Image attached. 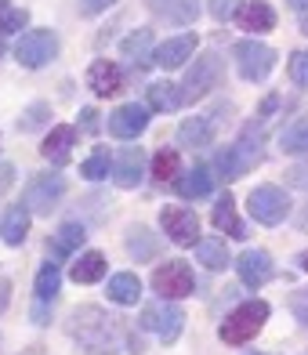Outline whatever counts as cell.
Wrapping results in <instances>:
<instances>
[{
    "label": "cell",
    "instance_id": "obj_1",
    "mask_svg": "<svg viewBox=\"0 0 308 355\" xmlns=\"http://www.w3.org/2000/svg\"><path fill=\"white\" fill-rule=\"evenodd\" d=\"M69 337L80 345L84 355H117L123 345H131L123 319L94 309V304H84V309L69 315Z\"/></svg>",
    "mask_w": 308,
    "mask_h": 355
},
{
    "label": "cell",
    "instance_id": "obj_2",
    "mask_svg": "<svg viewBox=\"0 0 308 355\" xmlns=\"http://www.w3.org/2000/svg\"><path fill=\"white\" fill-rule=\"evenodd\" d=\"M265 319H268V304L265 301H243L239 309L229 312V319L221 322L218 334H221L225 345H247V341H254V337L262 334Z\"/></svg>",
    "mask_w": 308,
    "mask_h": 355
},
{
    "label": "cell",
    "instance_id": "obj_3",
    "mask_svg": "<svg viewBox=\"0 0 308 355\" xmlns=\"http://www.w3.org/2000/svg\"><path fill=\"white\" fill-rule=\"evenodd\" d=\"M138 327L156 334L164 345H171V341H178V334H182V327H185V312H182V304H174L171 297H160V301L142 309Z\"/></svg>",
    "mask_w": 308,
    "mask_h": 355
},
{
    "label": "cell",
    "instance_id": "obj_4",
    "mask_svg": "<svg viewBox=\"0 0 308 355\" xmlns=\"http://www.w3.org/2000/svg\"><path fill=\"white\" fill-rule=\"evenodd\" d=\"M232 58H236V73L247 80V84H262V80L275 69V58L280 55L262 40H239L232 47Z\"/></svg>",
    "mask_w": 308,
    "mask_h": 355
},
{
    "label": "cell",
    "instance_id": "obj_5",
    "mask_svg": "<svg viewBox=\"0 0 308 355\" xmlns=\"http://www.w3.org/2000/svg\"><path fill=\"white\" fill-rule=\"evenodd\" d=\"M58 55V33L55 29H29V33L15 44V58L26 69H44L47 62H55Z\"/></svg>",
    "mask_w": 308,
    "mask_h": 355
},
{
    "label": "cell",
    "instance_id": "obj_6",
    "mask_svg": "<svg viewBox=\"0 0 308 355\" xmlns=\"http://www.w3.org/2000/svg\"><path fill=\"white\" fill-rule=\"evenodd\" d=\"M247 211L257 225H280L290 214V196L280 185H257L247 200Z\"/></svg>",
    "mask_w": 308,
    "mask_h": 355
},
{
    "label": "cell",
    "instance_id": "obj_7",
    "mask_svg": "<svg viewBox=\"0 0 308 355\" xmlns=\"http://www.w3.org/2000/svg\"><path fill=\"white\" fill-rule=\"evenodd\" d=\"M218 76H221V58L214 51L200 55L192 66L185 69V80H182V98L192 102V98H203L218 87Z\"/></svg>",
    "mask_w": 308,
    "mask_h": 355
},
{
    "label": "cell",
    "instance_id": "obj_8",
    "mask_svg": "<svg viewBox=\"0 0 308 355\" xmlns=\"http://www.w3.org/2000/svg\"><path fill=\"white\" fill-rule=\"evenodd\" d=\"M66 196V178L62 174H33V182L26 185V207L33 214H51L58 200Z\"/></svg>",
    "mask_w": 308,
    "mask_h": 355
},
{
    "label": "cell",
    "instance_id": "obj_9",
    "mask_svg": "<svg viewBox=\"0 0 308 355\" xmlns=\"http://www.w3.org/2000/svg\"><path fill=\"white\" fill-rule=\"evenodd\" d=\"M160 225L171 243L178 247H196L200 243V218L189 211V207H164L160 211Z\"/></svg>",
    "mask_w": 308,
    "mask_h": 355
},
{
    "label": "cell",
    "instance_id": "obj_10",
    "mask_svg": "<svg viewBox=\"0 0 308 355\" xmlns=\"http://www.w3.org/2000/svg\"><path fill=\"white\" fill-rule=\"evenodd\" d=\"M153 286H156V294L178 301V297H189L192 294L196 279H192V268L185 261H167V265H160L153 272Z\"/></svg>",
    "mask_w": 308,
    "mask_h": 355
},
{
    "label": "cell",
    "instance_id": "obj_11",
    "mask_svg": "<svg viewBox=\"0 0 308 355\" xmlns=\"http://www.w3.org/2000/svg\"><path fill=\"white\" fill-rule=\"evenodd\" d=\"M145 127H149V105H138V102H127L120 109L109 112V135L120 138V141H131L138 138Z\"/></svg>",
    "mask_w": 308,
    "mask_h": 355
},
{
    "label": "cell",
    "instance_id": "obj_12",
    "mask_svg": "<svg viewBox=\"0 0 308 355\" xmlns=\"http://www.w3.org/2000/svg\"><path fill=\"white\" fill-rule=\"evenodd\" d=\"M196 33H178V37H167L164 44L156 47V58L153 66L160 69H182L185 62H192V55H196Z\"/></svg>",
    "mask_w": 308,
    "mask_h": 355
},
{
    "label": "cell",
    "instance_id": "obj_13",
    "mask_svg": "<svg viewBox=\"0 0 308 355\" xmlns=\"http://www.w3.org/2000/svg\"><path fill=\"white\" fill-rule=\"evenodd\" d=\"M236 272H239L243 286H250V290L265 286V283L275 276V268H272V257H268L265 250H243V254L236 257Z\"/></svg>",
    "mask_w": 308,
    "mask_h": 355
},
{
    "label": "cell",
    "instance_id": "obj_14",
    "mask_svg": "<svg viewBox=\"0 0 308 355\" xmlns=\"http://www.w3.org/2000/svg\"><path fill=\"white\" fill-rule=\"evenodd\" d=\"M87 87L99 94V98L120 94V87H123V73H120V66H117V62H109V58L91 62V66H87Z\"/></svg>",
    "mask_w": 308,
    "mask_h": 355
},
{
    "label": "cell",
    "instance_id": "obj_15",
    "mask_svg": "<svg viewBox=\"0 0 308 355\" xmlns=\"http://www.w3.org/2000/svg\"><path fill=\"white\" fill-rule=\"evenodd\" d=\"M73 145H76V127H69V123H58V127H51V135L44 138L40 153H44V159H51L55 167H62V164H69Z\"/></svg>",
    "mask_w": 308,
    "mask_h": 355
},
{
    "label": "cell",
    "instance_id": "obj_16",
    "mask_svg": "<svg viewBox=\"0 0 308 355\" xmlns=\"http://www.w3.org/2000/svg\"><path fill=\"white\" fill-rule=\"evenodd\" d=\"M236 22L247 29V33H268L275 26V11H272L268 0H247V4H239Z\"/></svg>",
    "mask_w": 308,
    "mask_h": 355
},
{
    "label": "cell",
    "instance_id": "obj_17",
    "mask_svg": "<svg viewBox=\"0 0 308 355\" xmlns=\"http://www.w3.org/2000/svg\"><path fill=\"white\" fill-rule=\"evenodd\" d=\"M142 171H145L142 149H120L117 159H112V182L120 189H135L142 182Z\"/></svg>",
    "mask_w": 308,
    "mask_h": 355
},
{
    "label": "cell",
    "instance_id": "obj_18",
    "mask_svg": "<svg viewBox=\"0 0 308 355\" xmlns=\"http://www.w3.org/2000/svg\"><path fill=\"white\" fill-rule=\"evenodd\" d=\"M174 189H178L182 200H203V196H210V189H214V174H210V167L196 164L192 171H185L182 178H178Z\"/></svg>",
    "mask_w": 308,
    "mask_h": 355
},
{
    "label": "cell",
    "instance_id": "obj_19",
    "mask_svg": "<svg viewBox=\"0 0 308 355\" xmlns=\"http://www.w3.org/2000/svg\"><path fill=\"white\" fill-rule=\"evenodd\" d=\"M120 55L127 62H135V66H153V58H156V47H153V29H135L131 37H127L120 44Z\"/></svg>",
    "mask_w": 308,
    "mask_h": 355
},
{
    "label": "cell",
    "instance_id": "obj_20",
    "mask_svg": "<svg viewBox=\"0 0 308 355\" xmlns=\"http://www.w3.org/2000/svg\"><path fill=\"white\" fill-rule=\"evenodd\" d=\"M29 207H11V211L4 214V221H0V239H4L8 247H22L26 236H29Z\"/></svg>",
    "mask_w": 308,
    "mask_h": 355
},
{
    "label": "cell",
    "instance_id": "obj_21",
    "mask_svg": "<svg viewBox=\"0 0 308 355\" xmlns=\"http://www.w3.org/2000/svg\"><path fill=\"white\" fill-rule=\"evenodd\" d=\"M210 221H214L218 232H229L232 239H247V225L236 218V200L229 196V192H225V196L214 203V214H210Z\"/></svg>",
    "mask_w": 308,
    "mask_h": 355
},
{
    "label": "cell",
    "instance_id": "obj_22",
    "mask_svg": "<svg viewBox=\"0 0 308 355\" xmlns=\"http://www.w3.org/2000/svg\"><path fill=\"white\" fill-rule=\"evenodd\" d=\"M196 257H200V265L210 268V272H221V268H229V247H225V239L218 236H203L200 243H196Z\"/></svg>",
    "mask_w": 308,
    "mask_h": 355
},
{
    "label": "cell",
    "instance_id": "obj_23",
    "mask_svg": "<svg viewBox=\"0 0 308 355\" xmlns=\"http://www.w3.org/2000/svg\"><path fill=\"white\" fill-rule=\"evenodd\" d=\"M178 141L189 145V149H203V145L214 141V123H210L207 116H192V120H185L182 127H178Z\"/></svg>",
    "mask_w": 308,
    "mask_h": 355
},
{
    "label": "cell",
    "instance_id": "obj_24",
    "mask_svg": "<svg viewBox=\"0 0 308 355\" xmlns=\"http://www.w3.org/2000/svg\"><path fill=\"white\" fill-rule=\"evenodd\" d=\"M138 297H142V279L135 272H117L109 279V301L112 304H138Z\"/></svg>",
    "mask_w": 308,
    "mask_h": 355
},
{
    "label": "cell",
    "instance_id": "obj_25",
    "mask_svg": "<svg viewBox=\"0 0 308 355\" xmlns=\"http://www.w3.org/2000/svg\"><path fill=\"white\" fill-rule=\"evenodd\" d=\"M149 109H156V112H174L178 105H182L185 98H182V87L178 84H171V80H156V84H149Z\"/></svg>",
    "mask_w": 308,
    "mask_h": 355
},
{
    "label": "cell",
    "instance_id": "obj_26",
    "mask_svg": "<svg viewBox=\"0 0 308 355\" xmlns=\"http://www.w3.org/2000/svg\"><path fill=\"white\" fill-rule=\"evenodd\" d=\"M254 164V159L239 149V145H232V149H221L218 156H214V171L225 178V182H232V178H239V174H247V167Z\"/></svg>",
    "mask_w": 308,
    "mask_h": 355
},
{
    "label": "cell",
    "instance_id": "obj_27",
    "mask_svg": "<svg viewBox=\"0 0 308 355\" xmlns=\"http://www.w3.org/2000/svg\"><path fill=\"white\" fill-rule=\"evenodd\" d=\"M105 254H99V250H84L76 257V265H73V279L76 283H99L102 276H105Z\"/></svg>",
    "mask_w": 308,
    "mask_h": 355
},
{
    "label": "cell",
    "instance_id": "obj_28",
    "mask_svg": "<svg viewBox=\"0 0 308 355\" xmlns=\"http://www.w3.org/2000/svg\"><path fill=\"white\" fill-rule=\"evenodd\" d=\"M280 149L286 156H308V120H294V123L283 127Z\"/></svg>",
    "mask_w": 308,
    "mask_h": 355
},
{
    "label": "cell",
    "instance_id": "obj_29",
    "mask_svg": "<svg viewBox=\"0 0 308 355\" xmlns=\"http://www.w3.org/2000/svg\"><path fill=\"white\" fill-rule=\"evenodd\" d=\"M55 254L58 257H69L73 250H80V243H84V225L80 221H66V225H58V232H55Z\"/></svg>",
    "mask_w": 308,
    "mask_h": 355
},
{
    "label": "cell",
    "instance_id": "obj_30",
    "mask_svg": "<svg viewBox=\"0 0 308 355\" xmlns=\"http://www.w3.org/2000/svg\"><path fill=\"white\" fill-rule=\"evenodd\" d=\"M58 286H62V272H58V265H51V261H47V265H44L40 272H37V283H33L37 304H47V301H55Z\"/></svg>",
    "mask_w": 308,
    "mask_h": 355
},
{
    "label": "cell",
    "instance_id": "obj_31",
    "mask_svg": "<svg viewBox=\"0 0 308 355\" xmlns=\"http://www.w3.org/2000/svg\"><path fill=\"white\" fill-rule=\"evenodd\" d=\"M153 178H156V182H178V178H182V159H178V149H156V156H153Z\"/></svg>",
    "mask_w": 308,
    "mask_h": 355
},
{
    "label": "cell",
    "instance_id": "obj_32",
    "mask_svg": "<svg viewBox=\"0 0 308 355\" xmlns=\"http://www.w3.org/2000/svg\"><path fill=\"white\" fill-rule=\"evenodd\" d=\"M29 22V11L11 4V0H0V37H11V33H22Z\"/></svg>",
    "mask_w": 308,
    "mask_h": 355
},
{
    "label": "cell",
    "instance_id": "obj_33",
    "mask_svg": "<svg viewBox=\"0 0 308 355\" xmlns=\"http://www.w3.org/2000/svg\"><path fill=\"white\" fill-rule=\"evenodd\" d=\"M127 254L138 257V261H149V257L156 254V236L145 229V225L131 229V232H127Z\"/></svg>",
    "mask_w": 308,
    "mask_h": 355
},
{
    "label": "cell",
    "instance_id": "obj_34",
    "mask_svg": "<svg viewBox=\"0 0 308 355\" xmlns=\"http://www.w3.org/2000/svg\"><path fill=\"white\" fill-rule=\"evenodd\" d=\"M200 15V0H171L167 4V11L160 15V19H167V22H174V26H185V22H192Z\"/></svg>",
    "mask_w": 308,
    "mask_h": 355
},
{
    "label": "cell",
    "instance_id": "obj_35",
    "mask_svg": "<svg viewBox=\"0 0 308 355\" xmlns=\"http://www.w3.org/2000/svg\"><path fill=\"white\" fill-rule=\"evenodd\" d=\"M109 149H94L84 164H80V174L84 178H91V182H102V178H109Z\"/></svg>",
    "mask_w": 308,
    "mask_h": 355
},
{
    "label": "cell",
    "instance_id": "obj_36",
    "mask_svg": "<svg viewBox=\"0 0 308 355\" xmlns=\"http://www.w3.org/2000/svg\"><path fill=\"white\" fill-rule=\"evenodd\" d=\"M286 69H290V80H294L298 87H308V47H301V51L290 55Z\"/></svg>",
    "mask_w": 308,
    "mask_h": 355
},
{
    "label": "cell",
    "instance_id": "obj_37",
    "mask_svg": "<svg viewBox=\"0 0 308 355\" xmlns=\"http://www.w3.org/2000/svg\"><path fill=\"white\" fill-rule=\"evenodd\" d=\"M44 116H51V105H44V102H37V105H29V109L22 112V120H19V127H22V131H37V127L44 123Z\"/></svg>",
    "mask_w": 308,
    "mask_h": 355
},
{
    "label": "cell",
    "instance_id": "obj_38",
    "mask_svg": "<svg viewBox=\"0 0 308 355\" xmlns=\"http://www.w3.org/2000/svg\"><path fill=\"white\" fill-rule=\"evenodd\" d=\"M207 11H210V19H218V22H229V19H236V11H239V0H207Z\"/></svg>",
    "mask_w": 308,
    "mask_h": 355
},
{
    "label": "cell",
    "instance_id": "obj_39",
    "mask_svg": "<svg viewBox=\"0 0 308 355\" xmlns=\"http://www.w3.org/2000/svg\"><path fill=\"white\" fill-rule=\"evenodd\" d=\"M290 309H294L298 322H305V327H308V290H298V294L290 297Z\"/></svg>",
    "mask_w": 308,
    "mask_h": 355
},
{
    "label": "cell",
    "instance_id": "obj_40",
    "mask_svg": "<svg viewBox=\"0 0 308 355\" xmlns=\"http://www.w3.org/2000/svg\"><path fill=\"white\" fill-rule=\"evenodd\" d=\"M117 0H80V15H87V19H94V15H102L109 11Z\"/></svg>",
    "mask_w": 308,
    "mask_h": 355
},
{
    "label": "cell",
    "instance_id": "obj_41",
    "mask_svg": "<svg viewBox=\"0 0 308 355\" xmlns=\"http://www.w3.org/2000/svg\"><path fill=\"white\" fill-rule=\"evenodd\" d=\"M286 182L294 185V189H308V167H294L286 174Z\"/></svg>",
    "mask_w": 308,
    "mask_h": 355
},
{
    "label": "cell",
    "instance_id": "obj_42",
    "mask_svg": "<svg viewBox=\"0 0 308 355\" xmlns=\"http://www.w3.org/2000/svg\"><path fill=\"white\" fill-rule=\"evenodd\" d=\"M80 120H84V131H94V127H99V112L84 109V112H80Z\"/></svg>",
    "mask_w": 308,
    "mask_h": 355
},
{
    "label": "cell",
    "instance_id": "obj_43",
    "mask_svg": "<svg viewBox=\"0 0 308 355\" xmlns=\"http://www.w3.org/2000/svg\"><path fill=\"white\" fill-rule=\"evenodd\" d=\"M286 4H290L294 15H308V0H286Z\"/></svg>",
    "mask_w": 308,
    "mask_h": 355
},
{
    "label": "cell",
    "instance_id": "obj_44",
    "mask_svg": "<svg viewBox=\"0 0 308 355\" xmlns=\"http://www.w3.org/2000/svg\"><path fill=\"white\" fill-rule=\"evenodd\" d=\"M298 265H301V268H305V272H308V250H305V254H301V257H298Z\"/></svg>",
    "mask_w": 308,
    "mask_h": 355
},
{
    "label": "cell",
    "instance_id": "obj_45",
    "mask_svg": "<svg viewBox=\"0 0 308 355\" xmlns=\"http://www.w3.org/2000/svg\"><path fill=\"white\" fill-rule=\"evenodd\" d=\"M305 33H308V19H305Z\"/></svg>",
    "mask_w": 308,
    "mask_h": 355
},
{
    "label": "cell",
    "instance_id": "obj_46",
    "mask_svg": "<svg viewBox=\"0 0 308 355\" xmlns=\"http://www.w3.org/2000/svg\"><path fill=\"white\" fill-rule=\"evenodd\" d=\"M0 55H4V47H0Z\"/></svg>",
    "mask_w": 308,
    "mask_h": 355
}]
</instances>
